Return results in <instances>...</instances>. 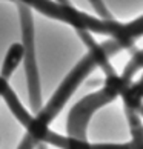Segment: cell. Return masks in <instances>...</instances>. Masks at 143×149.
<instances>
[{
	"label": "cell",
	"mask_w": 143,
	"mask_h": 149,
	"mask_svg": "<svg viewBox=\"0 0 143 149\" xmlns=\"http://www.w3.org/2000/svg\"><path fill=\"white\" fill-rule=\"evenodd\" d=\"M97 66H98L97 58L92 56V54L88 52L86 56L71 69V72L63 79V81L57 88V91L52 94L51 98H49V102L32 117L29 126L26 128L25 139L20 141L17 149H37L38 145L45 143L46 137L49 135V132H51V129H49L51 121L60 114L62 108L65 106V103L71 98L74 91L79 88V85L86 79L88 74L92 72V71L97 68Z\"/></svg>",
	"instance_id": "cell-1"
},
{
	"label": "cell",
	"mask_w": 143,
	"mask_h": 149,
	"mask_svg": "<svg viewBox=\"0 0 143 149\" xmlns=\"http://www.w3.org/2000/svg\"><path fill=\"white\" fill-rule=\"evenodd\" d=\"M17 3L26 5L28 8L38 11L43 15L71 25L75 31H89L94 34H102L112 38L123 49H134V43L126 37V25L114 19H97L79 11L73 5H63L56 0H15Z\"/></svg>",
	"instance_id": "cell-2"
},
{
	"label": "cell",
	"mask_w": 143,
	"mask_h": 149,
	"mask_svg": "<svg viewBox=\"0 0 143 149\" xmlns=\"http://www.w3.org/2000/svg\"><path fill=\"white\" fill-rule=\"evenodd\" d=\"M125 111H134L137 112L139 108L143 104V74L137 81H133L131 86L125 91L122 95Z\"/></svg>",
	"instance_id": "cell-7"
},
{
	"label": "cell",
	"mask_w": 143,
	"mask_h": 149,
	"mask_svg": "<svg viewBox=\"0 0 143 149\" xmlns=\"http://www.w3.org/2000/svg\"><path fill=\"white\" fill-rule=\"evenodd\" d=\"M122 97V92L112 81H103V88L89 95L83 97L80 102H77L73 109L69 111L68 121H66V132L69 137L80 140H88L86 139V129L89 118L92 117L97 109L106 106L117 97Z\"/></svg>",
	"instance_id": "cell-3"
},
{
	"label": "cell",
	"mask_w": 143,
	"mask_h": 149,
	"mask_svg": "<svg viewBox=\"0 0 143 149\" xmlns=\"http://www.w3.org/2000/svg\"><path fill=\"white\" fill-rule=\"evenodd\" d=\"M20 13V25H22V43L25 46V75L26 86H28V95L31 109L36 114L43 108L42 106V89H40V75L37 68L36 57V40H34V20H32L31 8L26 5L17 3Z\"/></svg>",
	"instance_id": "cell-4"
},
{
	"label": "cell",
	"mask_w": 143,
	"mask_h": 149,
	"mask_svg": "<svg viewBox=\"0 0 143 149\" xmlns=\"http://www.w3.org/2000/svg\"><path fill=\"white\" fill-rule=\"evenodd\" d=\"M140 69H143V49L134 52V56L131 57V60L128 62V65L123 68L122 77H123L126 81H128V83H133L134 75L139 72Z\"/></svg>",
	"instance_id": "cell-9"
},
{
	"label": "cell",
	"mask_w": 143,
	"mask_h": 149,
	"mask_svg": "<svg viewBox=\"0 0 143 149\" xmlns=\"http://www.w3.org/2000/svg\"><path fill=\"white\" fill-rule=\"evenodd\" d=\"M131 132V146L133 149H143V123L140 115L134 111H125Z\"/></svg>",
	"instance_id": "cell-8"
},
{
	"label": "cell",
	"mask_w": 143,
	"mask_h": 149,
	"mask_svg": "<svg viewBox=\"0 0 143 149\" xmlns=\"http://www.w3.org/2000/svg\"><path fill=\"white\" fill-rule=\"evenodd\" d=\"M89 3L92 5V8L96 9V13L100 15L102 19H112L111 13L108 11V8L105 6V3H103V0H89Z\"/></svg>",
	"instance_id": "cell-10"
},
{
	"label": "cell",
	"mask_w": 143,
	"mask_h": 149,
	"mask_svg": "<svg viewBox=\"0 0 143 149\" xmlns=\"http://www.w3.org/2000/svg\"><path fill=\"white\" fill-rule=\"evenodd\" d=\"M0 97L6 102V104H8V108L11 109L13 115L20 121L22 126H23L25 129L28 128L34 115H31L29 111H26V108L22 104V102L19 100V97L15 95V92L13 91V88L9 86L8 80L2 79V77H0Z\"/></svg>",
	"instance_id": "cell-5"
},
{
	"label": "cell",
	"mask_w": 143,
	"mask_h": 149,
	"mask_svg": "<svg viewBox=\"0 0 143 149\" xmlns=\"http://www.w3.org/2000/svg\"><path fill=\"white\" fill-rule=\"evenodd\" d=\"M11 2H15V0H11Z\"/></svg>",
	"instance_id": "cell-11"
},
{
	"label": "cell",
	"mask_w": 143,
	"mask_h": 149,
	"mask_svg": "<svg viewBox=\"0 0 143 149\" xmlns=\"http://www.w3.org/2000/svg\"><path fill=\"white\" fill-rule=\"evenodd\" d=\"M25 60V46L22 42H15L13 43L8 51L6 56L3 58L2 68H0V77L5 80H9L11 75L14 74V71L17 69V66Z\"/></svg>",
	"instance_id": "cell-6"
}]
</instances>
